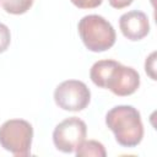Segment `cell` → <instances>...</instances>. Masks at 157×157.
<instances>
[{"mask_svg": "<svg viewBox=\"0 0 157 157\" xmlns=\"http://www.w3.org/2000/svg\"><path fill=\"white\" fill-rule=\"evenodd\" d=\"M105 124L123 147H136L144 137L140 112L132 105H115L105 114Z\"/></svg>", "mask_w": 157, "mask_h": 157, "instance_id": "6da1fadb", "label": "cell"}, {"mask_svg": "<svg viewBox=\"0 0 157 157\" xmlns=\"http://www.w3.org/2000/svg\"><path fill=\"white\" fill-rule=\"evenodd\" d=\"M85 47L93 53H102L115 44L117 34L112 23L101 15H86L77 25Z\"/></svg>", "mask_w": 157, "mask_h": 157, "instance_id": "7a4b0ae2", "label": "cell"}, {"mask_svg": "<svg viewBox=\"0 0 157 157\" xmlns=\"http://www.w3.org/2000/svg\"><path fill=\"white\" fill-rule=\"evenodd\" d=\"M33 139L32 125L23 119H10L0 126V146L16 157L31 153Z\"/></svg>", "mask_w": 157, "mask_h": 157, "instance_id": "3957f363", "label": "cell"}, {"mask_svg": "<svg viewBox=\"0 0 157 157\" xmlns=\"http://www.w3.org/2000/svg\"><path fill=\"white\" fill-rule=\"evenodd\" d=\"M55 104L67 112L83 110L91 101V91L78 80H66L59 83L54 91Z\"/></svg>", "mask_w": 157, "mask_h": 157, "instance_id": "277c9868", "label": "cell"}, {"mask_svg": "<svg viewBox=\"0 0 157 157\" xmlns=\"http://www.w3.org/2000/svg\"><path fill=\"white\" fill-rule=\"evenodd\" d=\"M86 135V123L77 117H70L55 126L53 131V142L59 151L71 153L75 152L76 148L85 141Z\"/></svg>", "mask_w": 157, "mask_h": 157, "instance_id": "5b68a950", "label": "cell"}, {"mask_svg": "<svg viewBox=\"0 0 157 157\" xmlns=\"http://www.w3.org/2000/svg\"><path fill=\"white\" fill-rule=\"evenodd\" d=\"M140 87V75L139 72L131 67L125 66L118 63L112 70L105 88H108L112 93L119 97H126L137 91Z\"/></svg>", "mask_w": 157, "mask_h": 157, "instance_id": "8992f818", "label": "cell"}, {"mask_svg": "<svg viewBox=\"0 0 157 157\" xmlns=\"http://www.w3.org/2000/svg\"><path fill=\"white\" fill-rule=\"evenodd\" d=\"M119 28L125 38L136 42L145 38L150 32L148 17L140 10H131L119 18Z\"/></svg>", "mask_w": 157, "mask_h": 157, "instance_id": "52a82bcc", "label": "cell"}, {"mask_svg": "<svg viewBox=\"0 0 157 157\" xmlns=\"http://www.w3.org/2000/svg\"><path fill=\"white\" fill-rule=\"evenodd\" d=\"M118 64V61L112 60V59H105V60H98L96 61L90 70V78L92 80V82L101 87V88H105V83L107 80L112 72V70L114 69V66Z\"/></svg>", "mask_w": 157, "mask_h": 157, "instance_id": "ba28073f", "label": "cell"}, {"mask_svg": "<svg viewBox=\"0 0 157 157\" xmlns=\"http://www.w3.org/2000/svg\"><path fill=\"white\" fill-rule=\"evenodd\" d=\"M77 157H105L107 151L102 142L96 140L83 141L75 151Z\"/></svg>", "mask_w": 157, "mask_h": 157, "instance_id": "9c48e42d", "label": "cell"}, {"mask_svg": "<svg viewBox=\"0 0 157 157\" xmlns=\"http://www.w3.org/2000/svg\"><path fill=\"white\" fill-rule=\"evenodd\" d=\"M33 5V0H1L2 9L11 15L26 13Z\"/></svg>", "mask_w": 157, "mask_h": 157, "instance_id": "30bf717a", "label": "cell"}, {"mask_svg": "<svg viewBox=\"0 0 157 157\" xmlns=\"http://www.w3.org/2000/svg\"><path fill=\"white\" fill-rule=\"evenodd\" d=\"M11 43V33L10 28L0 22V54L6 52Z\"/></svg>", "mask_w": 157, "mask_h": 157, "instance_id": "8fae6325", "label": "cell"}, {"mask_svg": "<svg viewBox=\"0 0 157 157\" xmlns=\"http://www.w3.org/2000/svg\"><path fill=\"white\" fill-rule=\"evenodd\" d=\"M78 9H96L98 7L103 0H70Z\"/></svg>", "mask_w": 157, "mask_h": 157, "instance_id": "7c38bea8", "label": "cell"}, {"mask_svg": "<svg viewBox=\"0 0 157 157\" xmlns=\"http://www.w3.org/2000/svg\"><path fill=\"white\" fill-rule=\"evenodd\" d=\"M156 53H151L148 58H146V61H145V71L146 74L152 78V80H156V74H155V63H156Z\"/></svg>", "mask_w": 157, "mask_h": 157, "instance_id": "4fadbf2b", "label": "cell"}, {"mask_svg": "<svg viewBox=\"0 0 157 157\" xmlns=\"http://www.w3.org/2000/svg\"><path fill=\"white\" fill-rule=\"evenodd\" d=\"M108 1H109V5L112 7L120 10V9H124V7L130 6L134 0H108Z\"/></svg>", "mask_w": 157, "mask_h": 157, "instance_id": "5bb4252c", "label": "cell"}]
</instances>
